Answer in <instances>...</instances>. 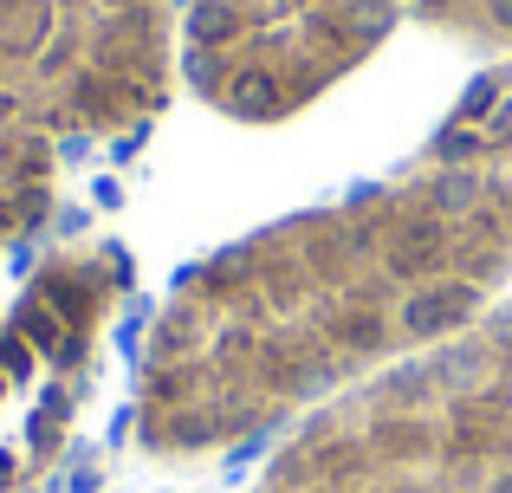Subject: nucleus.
<instances>
[{
  "instance_id": "obj_1",
  "label": "nucleus",
  "mask_w": 512,
  "mask_h": 493,
  "mask_svg": "<svg viewBox=\"0 0 512 493\" xmlns=\"http://www.w3.org/2000/svg\"><path fill=\"white\" fill-rule=\"evenodd\" d=\"M512 273V176L415 156L188 266L150 318L130 435L150 461H227L435 351Z\"/></svg>"
},
{
  "instance_id": "obj_6",
  "label": "nucleus",
  "mask_w": 512,
  "mask_h": 493,
  "mask_svg": "<svg viewBox=\"0 0 512 493\" xmlns=\"http://www.w3.org/2000/svg\"><path fill=\"white\" fill-rule=\"evenodd\" d=\"M409 13L461 46L512 52V0H409Z\"/></svg>"
},
{
  "instance_id": "obj_2",
  "label": "nucleus",
  "mask_w": 512,
  "mask_h": 493,
  "mask_svg": "<svg viewBox=\"0 0 512 493\" xmlns=\"http://www.w3.org/2000/svg\"><path fill=\"white\" fill-rule=\"evenodd\" d=\"M175 72V0H0V253L59 215L78 163L163 117Z\"/></svg>"
},
{
  "instance_id": "obj_3",
  "label": "nucleus",
  "mask_w": 512,
  "mask_h": 493,
  "mask_svg": "<svg viewBox=\"0 0 512 493\" xmlns=\"http://www.w3.org/2000/svg\"><path fill=\"white\" fill-rule=\"evenodd\" d=\"M253 493H512V305L299 422Z\"/></svg>"
},
{
  "instance_id": "obj_7",
  "label": "nucleus",
  "mask_w": 512,
  "mask_h": 493,
  "mask_svg": "<svg viewBox=\"0 0 512 493\" xmlns=\"http://www.w3.org/2000/svg\"><path fill=\"white\" fill-rule=\"evenodd\" d=\"M39 474H52L46 461H33L26 448H13V442H0V493H26L39 481Z\"/></svg>"
},
{
  "instance_id": "obj_5",
  "label": "nucleus",
  "mask_w": 512,
  "mask_h": 493,
  "mask_svg": "<svg viewBox=\"0 0 512 493\" xmlns=\"http://www.w3.org/2000/svg\"><path fill=\"white\" fill-rule=\"evenodd\" d=\"M130 299V260L117 241L52 247L0 318V442L59 468L98 383L104 331Z\"/></svg>"
},
{
  "instance_id": "obj_4",
  "label": "nucleus",
  "mask_w": 512,
  "mask_h": 493,
  "mask_svg": "<svg viewBox=\"0 0 512 493\" xmlns=\"http://www.w3.org/2000/svg\"><path fill=\"white\" fill-rule=\"evenodd\" d=\"M402 13L409 0H188L182 78L208 111L279 124L376 59Z\"/></svg>"
}]
</instances>
